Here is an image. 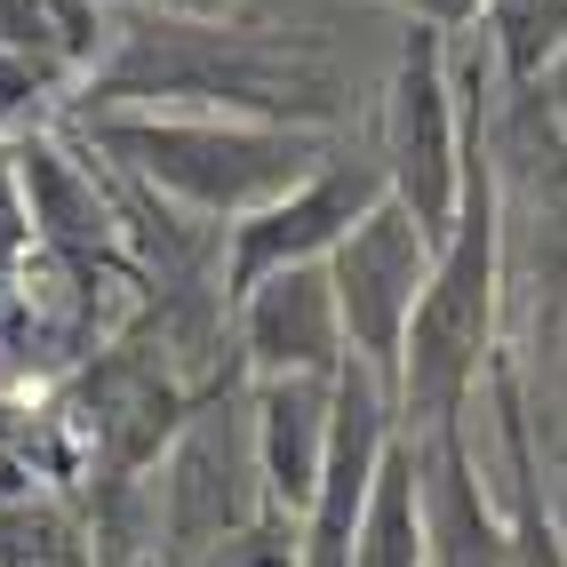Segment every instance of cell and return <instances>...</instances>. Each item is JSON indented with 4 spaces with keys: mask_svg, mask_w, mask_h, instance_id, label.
Listing matches in <instances>:
<instances>
[{
    "mask_svg": "<svg viewBox=\"0 0 567 567\" xmlns=\"http://www.w3.org/2000/svg\"><path fill=\"white\" fill-rule=\"evenodd\" d=\"M24 200H32V240H41L72 280H96L121 264V216L104 208L96 176L72 168V153L56 144H24Z\"/></svg>",
    "mask_w": 567,
    "mask_h": 567,
    "instance_id": "30bf717a",
    "label": "cell"
},
{
    "mask_svg": "<svg viewBox=\"0 0 567 567\" xmlns=\"http://www.w3.org/2000/svg\"><path fill=\"white\" fill-rule=\"evenodd\" d=\"M89 144L144 200H168L200 224H240L328 161L320 128L248 121V112H89Z\"/></svg>",
    "mask_w": 567,
    "mask_h": 567,
    "instance_id": "7a4b0ae2",
    "label": "cell"
},
{
    "mask_svg": "<svg viewBox=\"0 0 567 567\" xmlns=\"http://www.w3.org/2000/svg\"><path fill=\"white\" fill-rule=\"evenodd\" d=\"M233 344L248 375H336L352 352H344V312H336L328 264H280L256 288H240Z\"/></svg>",
    "mask_w": 567,
    "mask_h": 567,
    "instance_id": "ba28073f",
    "label": "cell"
},
{
    "mask_svg": "<svg viewBox=\"0 0 567 567\" xmlns=\"http://www.w3.org/2000/svg\"><path fill=\"white\" fill-rule=\"evenodd\" d=\"M272 519L264 512V472H256V440L248 415L233 408H193L176 424V440L161 447V567H200L208 551L256 536Z\"/></svg>",
    "mask_w": 567,
    "mask_h": 567,
    "instance_id": "277c9868",
    "label": "cell"
},
{
    "mask_svg": "<svg viewBox=\"0 0 567 567\" xmlns=\"http://www.w3.org/2000/svg\"><path fill=\"white\" fill-rule=\"evenodd\" d=\"M41 248L32 240V200H24V161L0 144V280L24 272V256Z\"/></svg>",
    "mask_w": 567,
    "mask_h": 567,
    "instance_id": "5bb4252c",
    "label": "cell"
},
{
    "mask_svg": "<svg viewBox=\"0 0 567 567\" xmlns=\"http://www.w3.org/2000/svg\"><path fill=\"white\" fill-rule=\"evenodd\" d=\"M392 184H384V168L375 161H320L305 184H288L280 200H264L256 216H240V224H224V305H233L240 288H256L264 272H280V264H328V248L352 233V224L384 200Z\"/></svg>",
    "mask_w": 567,
    "mask_h": 567,
    "instance_id": "52a82bcc",
    "label": "cell"
},
{
    "mask_svg": "<svg viewBox=\"0 0 567 567\" xmlns=\"http://www.w3.org/2000/svg\"><path fill=\"white\" fill-rule=\"evenodd\" d=\"M544 519H551V536H559V551H567V472H559V496H551Z\"/></svg>",
    "mask_w": 567,
    "mask_h": 567,
    "instance_id": "9a60e30c",
    "label": "cell"
},
{
    "mask_svg": "<svg viewBox=\"0 0 567 567\" xmlns=\"http://www.w3.org/2000/svg\"><path fill=\"white\" fill-rule=\"evenodd\" d=\"M352 567H432L415 440H392L384 472H375V487H368V512H360V536H352Z\"/></svg>",
    "mask_w": 567,
    "mask_h": 567,
    "instance_id": "8fae6325",
    "label": "cell"
},
{
    "mask_svg": "<svg viewBox=\"0 0 567 567\" xmlns=\"http://www.w3.org/2000/svg\"><path fill=\"white\" fill-rule=\"evenodd\" d=\"M161 9H176V17H208L216 0H161Z\"/></svg>",
    "mask_w": 567,
    "mask_h": 567,
    "instance_id": "2e32d148",
    "label": "cell"
},
{
    "mask_svg": "<svg viewBox=\"0 0 567 567\" xmlns=\"http://www.w3.org/2000/svg\"><path fill=\"white\" fill-rule=\"evenodd\" d=\"M496 41H504L512 72H536L567 41V0H496Z\"/></svg>",
    "mask_w": 567,
    "mask_h": 567,
    "instance_id": "4fadbf2b",
    "label": "cell"
},
{
    "mask_svg": "<svg viewBox=\"0 0 567 567\" xmlns=\"http://www.w3.org/2000/svg\"><path fill=\"white\" fill-rule=\"evenodd\" d=\"M0 567H96V544L56 504H0Z\"/></svg>",
    "mask_w": 567,
    "mask_h": 567,
    "instance_id": "7c38bea8",
    "label": "cell"
},
{
    "mask_svg": "<svg viewBox=\"0 0 567 567\" xmlns=\"http://www.w3.org/2000/svg\"><path fill=\"white\" fill-rule=\"evenodd\" d=\"M384 184L392 200L440 240L456 224L464 200V112H456V81H447V49L432 24L408 32V49L392 64L384 89Z\"/></svg>",
    "mask_w": 567,
    "mask_h": 567,
    "instance_id": "5b68a950",
    "label": "cell"
},
{
    "mask_svg": "<svg viewBox=\"0 0 567 567\" xmlns=\"http://www.w3.org/2000/svg\"><path fill=\"white\" fill-rule=\"evenodd\" d=\"M432 248L440 240L392 193L328 248V288H336V312H344V352L384 392H392V375H400L408 312H415V296H424V280H432Z\"/></svg>",
    "mask_w": 567,
    "mask_h": 567,
    "instance_id": "8992f818",
    "label": "cell"
},
{
    "mask_svg": "<svg viewBox=\"0 0 567 567\" xmlns=\"http://www.w3.org/2000/svg\"><path fill=\"white\" fill-rule=\"evenodd\" d=\"M328 424H336V375H256L248 400V440L264 472V512L296 519L328 464Z\"/></svg>",
    "mask_w": 567,
    "mask_h": 567,
    "instance_id": "9c48e42d",
    "label": "cell"
},
{
    "mask_svg": "<svg viewBox=\"0 0 567 567\" xmlns=\"http://www.w3.org/2000/svg\"><path fill=\"white\" fill-rule=\"evenodd\" d=\"M168 104H200V112H248V121H296L320 128L336 104V72L312 49H272L256 32H224L208 17H161L121 41L96 72V112H168Z\"/></svg>",
    "mask_w": 567,
    "mask_h": 567,
    "instance_id": "3957f363",
    "label": "cell"
},
{
    "mask_svg": "<svg viewBox=\"0 0 567 567\" xmlns=\"http://www.w3.org/2000/svg\"><path fill=\"white\" fill-rule=\"evenodd\" d=\"M496 305H504V200L496 161L480 153V128H464V200L456 224L432 248V280L408 312V344L392 375V408L415 440L456 432V415L480 392V368L496 352Z\"/></svg>",
    "mask_w": 567,
    "mask_h": 567,
    "instance_id": "6da1fadb",
    "label": "cell"
}]
</instances>
